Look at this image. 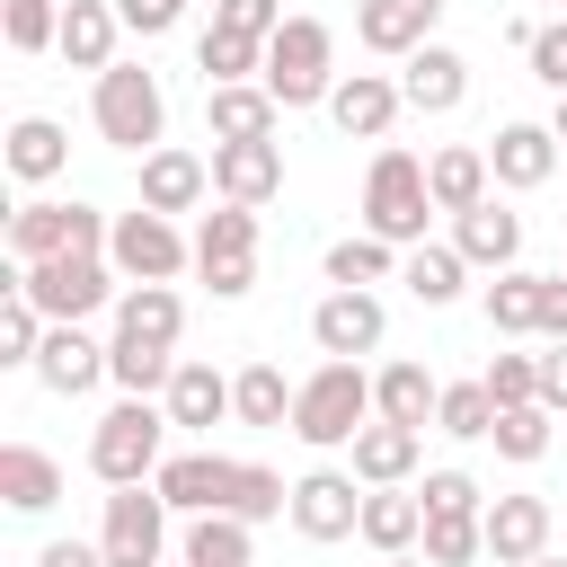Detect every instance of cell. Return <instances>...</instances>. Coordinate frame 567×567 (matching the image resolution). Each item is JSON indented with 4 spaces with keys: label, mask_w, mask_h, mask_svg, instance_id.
Here are the masks:
<instances>
[{
    "label": "cell",
    "mask_w": 567,
    "mask_h": 567,
    "mask_svg": "<svg viewBox=\"0 0 567 567\" xmlns=\"http://www.w3.org/2000/svg\"><path fill=\"white\" fill-rule=\"evenodd\" d=\"M540 337H549V346L567 337V275H549V301H540Z\"/></svg>",
    "instance_id": "816d5d0a"
},
{
    "label": "cell",
    "mask_w": 567,
    "mask_h": 567,
    "mask_svg": "<svg viewBox=\"0 0 567 567\" xmlns=\"http://www.w3.org/2000/svg\"><path fill=\"white\" fill-rule=\"evenodd\" d=\"M213 27H230V35H275L284 27V0H213Z\"/></svg>",
    "instance_id": "7dc6e473"
},
{
    "label": "cell",
    "mask_w": 567,
    "mask_h": 567,
    "mask_svg": "<svg viewBox=\"0 0 567 567\" xmlns=\"http://www.w3.org/2000/svg\"><path fill=\"white\" fill-rule=\"evenodd\" d=\"M35 567H106V549H97V540H44Z\"/></svg>",
    "instance_id": "f907efd6"
},
{
    "label": "cell",
    "mask_w": 567,
    "mask_h": 567,
    "mask_svg": "<svg viewBox=\"0 0 567 567\" xmlns=\"http://www.w3.org/2000/svg\"><path fill=\"white\" fill-rule=\"evenodd\" d=\"M204 195H213V159L204 151H186V142H159L151 159H142V204L151 213H204Z\"/></svg>",
    "instance_id": "ac0fdd59"
},
{
    "label": "cell",
    "mask_w": 567,
    "mask_h": 567,
    "mask_svg": "<svg viewBox=\"0 0 567 567\" xmlns=\"http://www.w3.org/2000/svg\"><path fill=\"white\" fill-rule=\"evenodd\" d=\"M549 532H558V505L549 496H487V558L496 567L549 558Z\"/></svg>",
    "instance_id": "9a60e30c"
},
{
    "label": "cell",
    "mask_w": 567,
    "mask_h": 567,
    "mask_svg": "<svg viewBox=\"0 0 567 567\" xmlns=\"http://www.w3.org/2000/svg\"><path fill=\"white\" fill-rule=\"evenodd\" d=\"M301 381H284V363H239L230 372V416L239 425H292Z\"/></svg>",
    "instance_id": "836d02e7"
},
{
    "label": "cell",
    "mask_w": 567,
    "mask_h": 567,
    "mask_svg": "<svg viewBox=\"0 0 567 567\" xmlns=\"http://www.w3.org/2000/svg\"><path fill=\"white\" fill-rule=\"evenodd\" d=\"M9 284L53 319V328H89L106 301H124V275L106 257H44V266H9Z\"/></svg>",
    "instance_id": "ba28073f"
},
{
    "label": "cell",
    "mask_w": 567,
    "mask_h": 567,
    "mask_svg": "<svg viewBox=\"0 0 567 567\" xmlns=\"http://www.w3.org/2000/svg\"><path fill=\"white\" fill-rule=\"evenodd\" d=\"M381 337H390L381 292H319V310H310V346H319V354L363 363V354H381Z\"/></svg>",
    "instance_id": "7c38bea8"
},
{
    "label": "cell",
    "mask_w": 567,
    "mask_h": 567,
    "mask_svg": "<svg viewBox=\"0 0 567 567\" xmlns=\"http://www.w3.org/2000/svg\"><path fill=\"white\" fill-rule=\"evenodd\" d=\"M381 567H425V558H381Z\"/></svg>",
    "instance_id": "db71d44e"
},
{
    "label": "cell",
    "mask_w": 567,
    "mask_h": 567,
    "mask_svg": "<svg viewBox=\"0 0 567 567\" xmlns=\"http://www.w3.org/2000/svg\"><path fill=\"white\" fill-rule=\"evenodd\" d=\"M558 9H567V0H558Z\"/></svg>",
    "instance_id": "9f6ffc18"
},
{
    "label": "cell",
    "mask_w": 567,
    "mask_h": 567,
    "mask_svg": "<svg viewBox=\"0 0 567 567\" xmlns=\"http://www.w3.org/2000/svg\"><path fill=\"white\" fill-rule=\"evenodd\" d=\"M416 461H425V434L372 416V425L354 434V461H346V470H354L363 487H416Z\"/></svg>",
    "instance_id": "44dd1931"
},
{
    "label": "cell",
    "mask_w": 567,
    "mask_h": 567,
    "mask_svg": "<svg viewBox=\"0 0 567 567\" xmlns=\"http://www.w3.org/2000/svg\"><path fill=\"white\" fill-rule=\"evenodd\" d=\"M284 106L266 97V80H239V89H204V133L213 142H275Z\"/></svg>",
    "instance_id": "d4e9b609"
},
{
    "label": "cell",
    "mask_w": 567,
    "mask_h": 567,
    "mask_svg": "<svg viewBox=\"0 0 567 567\" xmlns=\"http://www.w3.org/2000/svg\"><path fill=\"white\" fill-rule=\"evenodd\" d=\"M540 301H549V275L505 266V275L487 284V328H496V337H540Z\"/></svg>",
    "instance_id": "e575fe53"
},
{
    "label": "cell",
    "mask_w": 567,
    "mask_h": 567,
    "mask_svg": "<svg viewBox=\"0 0 567 567\" xmlns=\"http://www.w3.org/2000/svg\"><path fill=\"white\" fill-rule=\"evenodd\" d=\"M558 177H567V168H558Z\"/></svg>",
    "instance_id": "680465c9"
},
{
    "label": "cell",
    "mask_w": 567,
    "mask_h": 567,
    "mask_svg": "<svg viewBox=\"0 0 567 567\" xmlns=\"http://www.w3.org/2000/svg\"><path fill=\"white\" fill-rule=\"evenodd\" d=\"M168 425L177 434H213L221 416H230V372H213V363H195V354H177V381H168Z\"/></svg>",
    "instance_id": "4316f807"
},
{
    "label": "cell",
    "mask_w": 567,
    "mask_h": 567,
    "mask_svg": "<svg viewBox=\"0 0 567 567\" xmlns=\"http://www.w3.org/2000/svg\"><path fill=\"white\" fill-rule=\"evenodd\" d=\"M399 115H408V97H399L390 71H346V80L328 89V124H337L346 142H390Z\"/></svg>",
    "instance_id": "4fadbf2b"
},
{
    "label": "cell",
    "mask_w": 567,
    "mask_h": 567,
    "mask_svg": "<svg viewBox=\"0 0 567 567\" xmlns=\"http://www.w3.org/2000/svg\"><path fill=\"white\" fill-rule=\"evenodd\" d=\"M89 115H97V142H115V151L151 159V151H159V133H168V89H159V71L115 62V71H97Z\"/></svg>",
    "instance_id": "5b68a950"
},
{
    "label": "cell",
    "mask_w": 567,
    "mask_h": 567,
    "mask_svg": "<svg viewBox=\"0 0 567 567\" xmlns=\"http://www.w3.org/2000/svg\"><path fill=\"white\" fill-rule=\"evenodd\" d=\"M399 257H408V248H390V239L354 230V239H337V248H328V292H372V284H390V275H399Z\"/></svg>",
    "instance_id": "8d00e7d4"
},
{
    "label": "cell",
    "mask_w": 567,
    "mask_h": 567,
    "mask_svg": "<svg viewBox=\"0 0 567 567\" xmlns=\"http://www.w3.org/2000/svg\"><path fill=\"white\" fill-rule=\"evenodd\" d=\"M523 62H532V80H540L549 97H567V18H549V27L523 44Z\"/></svg>",
    "instance_id": "bcb514c9"
},
{
    "label": "cell",
    "mask_w": 567,
    "mask_h": 567,
    "mask_svg": "<svg viewBox=\"0 0 567 567\" xmlns=\"http://www.w3.org/2000/svg\"><path fill=\"white\" fill-rule=\"evenodd\" d=\"M151 487H159L168 514H186V523H195V514H239V523L292 514V487H284L266 461H230V452H168Z\"/></svg>",
    "instance_id": "6da1fadb"
},
{
    "label": "cell",
    "mask_w": 567,
    "mask_h": 567,
    "mask_svg": "<svg viewBox=\"0 0 567 567\" xmlns=\"http://www.w3.org/2000/svg\"><path fill=\"white\" fill-rule=\"evenodd\" d=\"M248 532L257 523H239V514H195L177 532V567H257V540Z\"/></svg>",
    "instance_id": "1f68e13d"
},
{
    "label": "cell",
    "mask_w": 567,
    "mask_h": 567,
    "mask_svg": "<svg viewBox=\"0 0 567 567\" xmlns=\"http://www.w3.org/2000/svg\"><path fill=\"white\" fill-rule=\"evenodd\" d=\"M168 408L159 399H115L97 425H89V470L106 478V487H151L159 478V461H168Z\"/></svg>",
    "instance_id": "3957f363"
},
{
    "label": "cell",
    "mask_w": 567,
    "mask_h": 567,
    "mask_svg": "<svg viewBox=\"0 0 567 567\" xmlns=\"http://www.w3.org/2000/svg\"><path fill=\"white\" fill-rule=\"evenodd\" d=\"M558 275H567V266H558Z\"/></svg>",
    "instance_id": "6f0895ef"
},
{
    "label": "cell",
    "mask_w": 567,
    "mask_h": 567,
    "mask_svg": "<svg viewBox=\"0 0 567 567\" xmlns=\"http://www.w3.org/2000/svg\"><path fill=\"white\" fill-rule=\"evenodd\" d=\"M434 18H443V0H363L354 9V44L381 53V62H408V53L434 44Z\"/></svg>",
    "instance_id": "2e32d148"
},
{
    "label": "cell",
    "mask_w": 567,
    "mask_h": 567,
    "mask_svg": "<svg viewBox=\"0 0 567 567\" xmlns=\"http://www.w3.org/2000/svg\"><path fill=\"white\" fill-rule=\"evenodd\" d=\"M239 257H257V213H248V204L195 213V275H204V266H239Z\"/></svg>",
    "instance_id": "d590c367"
},
{
    "label": "cell",
    "mask_w": 567,
    "mask_h": 567,
    "mask_svg": "<svg viewBox=\"0 0 567 567\" xmlns=\"http://www.w3.org/2000/svg\"><path fill=\"white\" fill-rule=\"evenodd\" d=\"M549 425H558V416H549L540 399H532V408H496V434H487V443H496L505 461H540V452H549Z\"/></svg>",
    "instance_id": "7bdbcfd3"
},
{
    "label": "cell",
    "mask_w": 567,
    "mask_h": 567,
    "mask_svg": "<svg viewBox=\"0 0 567 567\" xmlns=\"http://www.w3.org/2000/svg\"><path fill=\"white\" fill-rule=\"evenodd\" d=\"M346 71H337V35L319 27V18H284L275 35H266V97L292 115V106H328V89H337Z\"/></svg>",
    "instance_id": "8992f818"
},
{
    "label": "cell",
    "mask_w": 567,
    "mask_h": 567,
    "mask_svg": "<svg viewBox=\"0 0 567 567\" xmlns=\"http://www.w3.org/2000/svg\"><path fill=\"white\" fill-rule=\"evenodd\" d=\"M540 408H549V416H567V337L540 354Z\"/></svg>",
    "instance_id": "681fc988"
},
{
    "label": "cell",
    "mask_w": 567,
    "mask_h": 567,
    "mask_svg": "<svg viewBox=\"0 0 567 567\" xmlns=\"http://www.w3.org/2000/svg\"><path fill=\"white\" fill-rule=\"evenodd\" d=\"M177 328H186L177 284H124V301H115V346H151V354H168Z\"/></svg>",
    "instance_id": "603a6c76"
},
{
    "label": "cell",
    "mask_w": 567,
    "mask_h": 567,
    "mask_svg": "<svg viewBox=\"0 0 567 567\" xmlns=\"http://www.w3.org/2000/svg\"><path fill=\"white\" fill-rule=\"evenodd\" d=\"M372 408H381L390 425H416V434H425V425H434V408H443V381H434L425 363H408V354H399V363H381V372H372Z\"/></svg>",
    "instance_id": "4dcf8cb0"
},
{
    "label": "cell",
    "mask_w": 567,
    "mask_h": 567,
    "mask_svg": "<svg viewBox=\"0 0 567 567\" xmlns=\"http://www.w3.org/2000/svg\"><path fill=\"white\" fill-rule=\"evenodd\" d=\"M399 284H408L425 310H452V301H461V284H470V257H461L452 239H425V248H408V257H399Z\"/></svg>",
    "instance_id": "d6a6232c"
},
{
    "label": "cell",
    "mask_w": 567,
    "mask_h": 567,
    "mask_svg": "<svg viewBox=\"0 0 567 567\" xmlns=\"http://www.w3.org/2000/svg\"><path fill=\"white\" fill-rule=\"evenodd\" d=\"M425 221H434V186H425V159L381 142L372 168H363V230L390 239V248H425Z\"/></svg>",
    "instance_id": "277c9868"
},
{
    "label": "cell",
    "mask_w": 567,
    "mask_h": 567,
    "mask_svg": "<svg viewBox=\"0 0 567 567\" xmlns=\"http://www.w3.org/2000/svg\"><path fill=\"white\" fill-rule=\"evenodd\" d=\"M452 248H461L470 266H487V275H505V266H523V213L487 195L478 213H461V221H452Z\"/></svg>",
    "instance_id": "484cf974"
},
{
    "label": "cell",
    "mask_w": 567,
    "mask_h": 567,
    "mask_svg": "<svg viewBox=\"0 0 567 567\" xmlns=\"http://www.w3.org/2000/svg\"><path fill=\"white\" fill-rule=\"evenodd\" d=\"M363 478L354 470H301L292 478V532L301 540H354L363 532Z\"/></svg>",
    "instance_id": "8fae6325"
},
{
    "label": "cell",
    "mask_w": 567,
    "mask_h": 567,
    "mask_svg": "<svg viewBox=\"0 0 567 567\" xmlns=\"http://www.w3.org/2000/svg\"><path fill=\"white\" fill-rule=\"evenodd\" d=\"M434 434H452V443H487V434H496V399H487V381H443Z\"/></svg>",
    "instance_id": "f35d334b"
},
{
    "label": "cell",
    "mask_w": 567,
    "mask_h": 567,
    "mask_svg": "<svg viewBox=\"0 0 567 567\" xmlns=\"http://www.w3.org/2000/svg\"><path fill=\"white\" fill-rule=\"evenodd\" d=\"M97 549H106V567H168V496L159 487H106Z\"/></svg>",
    "instance_id": "30bf717a"
},
{
    "label": "cell",
    "mask_w": 567,
    "mask_h": 567,
    "mask_svg": "<svg viewBox=\"0 0 567 567\" xmlns=\"http://www.w3.org/2000/svg\"><path fill=\"white\" fill-rule=\"evenodd\" d=\"M106 230H115V213H97V204L27 195V204L9 213V266H44V257H106Z\"/></svg>",
    "instance_id": "52a82bcc"
},
{
    "label": "cell",
    "mask_w": 567,
    "mask_h": 567,
    "mask_svg": "<svg viewBox=\"0 0 567 567\" xmlns=\"http://www.w3.org/2000/svg\"><path fill=\"white\" fill-rule=\"evenodd\" d=\"M399 97H408V115H452L470 97V62L452 44H425V53L399 62Z\"/></svg>",
    "instance_id": "7402d4cb"
},
{
    "label": "cell",
    "mask_w": 567,
    "mask_h": 567,
    "mask_svg": "<svg viewBox=\"0 0 567 567\" xmlns=\"http://www.w3.org/2000/svg\"><path fill=\"white\" fill-rule=\"evenodd\" d=\"M35 381H44L53 399H89L97 381H115V346L89 337V328H53L44 354H35Z\"/></svg>",
    "instance_id": "5bb4252c"
},
{
    "label": "cell",
    "mask_w": 567,
    "mask_h": 567,
    "mask_svg": "<svg viewBox=\"0 0 567 567\" xmlns=\"http://www.w3.org/2000/svg\"><path fill=\"white\" fill-rule=\"evenodd\" d=\"M195 71H204V89L266 80V44H257V35H230V27H204V44H195Z\"/></svg>",
    "instance_id": "74e56055"
},
{
    "label": "cell",
    "mask_w": 567,
    "mask_h": 567,
    "mask_svg": "<svg viewBox=\"0 0 567 567\" xmlns=\"http://www.w3.org/2000/svg\"><path fill=\"white\" fill-rule=\"evenodd\" d=\"M425 567H470V558H487V514H443V523H425Z\"/></svg>",
    "instance_id": "60d3db41"
},
{
    "label": "cell",
    "mask_w": 567,
    "mask_h": 567,
    "mask_svg": "<svg viewBox=\"0 0 567 567\" xmlns=\"http://www.w3.org/2000/svg\"><path fill=\"white\" fill-rule=\"evenodd\" d=\"M106 266H115L124 284H177V275L195 266V230H177L168 213L133 204V213H115V230H106Z\"/></svg>",
    "instance_id": "9c48e42d"
},
{
    "label": "cell",
    "mask_w": 567,
    "mask_h": 567,
    "mask_svg": "<svg viewBox=\"0 0 567 567\" xmlns=\"http://www.w3.org/2000/svg\"><path fill=\"white\" fill-rule=\"evenodd\" d=\"M487 168H496V186H505V195H532V186H549L567 159H558V133H549V124H496Z\"/></svg>",
    "instance_id": "d6986e66"
},
{
    "label": "cell",
    "mask_w": 567,
    "mask_h": 567,
    "mask_svg": "<svg viewBox=\"0 0 567 567\" xmlns=\"http://www.w3.org/2000/svg\"><path fill=\"white\" fill-rule=\"evenodd\" d=\"M381 408H372V372L363 363H319V372H301V399H292V434L310 443V452H354V434L372 425Z\"/></svg>",
    "instance_id": "7a4b0ae2"
},
{
    "label": "cell",
    "mask_w": 567,
    "mask_h": 567,
    "mask_svg": "<svg viewBox=\"0 0 567 567\" xmlns=\"http://www.w3.org/2000/svg\"><path fill=\"white\" fill-rule=\"evenodd\" d=\"M195 0H115V18H124V35H168L177 18H186Z\"/></svg>",
    "instance_id": "c3c4849f"
},
{
    "label": "cell",
    "mask_w": 567,
    "mask_h": 567,
    "mask_svg": "<svg viewBox=\"0 0 567 567\" xmlns=\"http://www.w3.org/2000/svg\"><path fill=\"white\" fill-rule=\"evenodd\" d=\"M478 381H487L496 408H532V399H540V354H496Z\"/></svg>",
    "instance_id": "f6af8a7d"
},
{
    "label": "cell",
    "mask_w": 567,
    "mask_h": 567,
    "mask_svg": "<svg viewBox=\"0 0 567 567\" xmlns=\"http://www.w3.org/2000/svg\"><path fill=\"white\" fill-rule=\"evenodd\" d=\"M425 186H434V213H478L487 195H496V168H487V151L478 142H443V151H425Z\"/></svg>",
    "instance_id": "ffe728a7"
},
{
    "label": "cell",
    "mask_w": 567,
    "mask_h": 567,
    "mask_svg": "<svg viewBox=\"0 0 567 567\" xmlns=\"http://www.w3.org/2000/svg\"><path fill=\"white\" fill-rule=\"evenodd\" d=\"M354 540L381 549V558H416V540H425V505H416V487H372Z\"/></svg>",
    "instance_id": "f1b7e54d"
},
{
    "label": "cell",
    "mask_w": 567,
    "mask_h": 567,
    "mask_svg": "<svg viewBox=\"0 0 567 567\" xmlns=\"http://www.w3.org/2000/svg\"><path fill=\"white\" fill-rule=\"evenodd\" d=\"M532 567H567V558H532Z\"/></svg>",
    "instance_id": "11a10c76"
},
{
    "label": "cell",
    "mask_w": 567,
    "mask_h": 567,
    "mask_svg": "<svg viewBox=\"0 0 567 567\" xmlns=\"http://www.w3.org/2000/svg\"><path fill=\"white\" fill-rule=\"evenodd\" d=\"M213 195L221 204H275L284 195V142H213Z\"/></svg>",
    "instance_id": "e0dca14e"
},
{
    "label": "cell",
    "mask_w": 567,
    "mask_h": 567,
    "mask_svg": "<svg viewBox=\"0 0 567 567\" xmlns=\"http://www.w3.org/2000/svg\"><path fill=\"white\" fill-rule=\"evenodd\" d=\"M549 133H558V142H567V97H549Z\"/></svg>",
    "instance_id": "f5cc1de1"
},
{
    "label": "cell",
    "mask_w": 567,
    "mask_h": 567,
    "mask_svg": "<svg viewBox=\"0 0 567 567\" xmlns=\"http://www.w3.org/2000/svg\"><path fill=\"white\" fill-rule=\"evenodd\" d=\"M416 505H425V523H443V514H487V487H478L470 470H425V478H416Z\"/></svg>",
    "instance_id": "ee69618b"
},
{
    "label": "cell",
    "mask_w": 567,
    "mask_h": 567,
    "mask_svg": "<svg viewBox=\"0 0 567 567\" xmlns=\"http://www.w3.org/2000/svg\"><path fill=\"white\" fill-rule=\"evenodd\" d=\"M0 35H9V53H53L62 44V0H0Z\"/></svg>",
    "instance_id": "b9f144b4"
},
{
    "label": "cell",
    "mask_w": 567,
    "mask_h": 567,
    "mask_svg": "<svg viewBox=\"0 0 567 567\" xmlns=\"http://www.w3.org/2000/svg\"><path fill=\"white\" fill-rule=\"evenodd\" d=\"M0 159H9V177H18V186H53V177L71 168V133H62L53 115H18Z\"/></svg>",
    "instance_id": "f546056e"
},
{
    "label": "cell",
    "mask_w": 567,
    "mask_h": 567,
    "mask_svg": "<svg viewBox=\"0 0 567 567\" xmlns=\"http://www.w3.org/2000/svg\"><path fill=\"white\" fill-rule=\"evenodd\" d=\"M62 461L44 452V443H0V505L9 514H53L62 505Z\"/></svg>",
    "instance_id": "cb8c5ba5"
},
{
    "label": "cell",
    "mask_w": 567,
    "mask_h": 567,
    "mask_svg": "<svg viewBox=\"0 0 567 567\" xmlns=\"http://www.w3.org/2000/svg\"><path fill=\"white\" fill-rule=\"evenodd\" d=\"M115 35H124V18H115V0H62V62L71 71H115Z\"/></svg>",
    "instance_id": "83f0119b"
},
{
    "label": "cell",
    "mask_w": 567,
    "mask_h": 567,
    "mask_svg": "<svg viewBox=\"0 0 567 567\" xmlns=\"http://www.w3.org/2000/svg\"><path fill=\"white\" fill-rule=\"evenodd\" d=\"M44 337H53V319L9 284V301H0V363H27L35 372V354H44Z\"/></svg>",
    "instance_id": "ab89813d"
}]
</instances>
